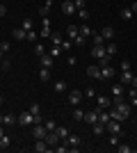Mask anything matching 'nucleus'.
<instances>
[{"instance_id":"1","label":"nucleus","mask_w":137,"mask_h":153,"mask_svg":"<svg viewBox=\"0 0 137 153\" xmlns=\"http://www.w3.org/2000/svg\"><path fill=\"white\" fill-rule=\"evenodd\" d=\"M110 117L114 119V121H121V123H124L126 119L130 117V105H128V103H121V105H117V108L110 112Z\"/></svg>"},{"instance_id":"2","label":"nucleus","mask_w":137,"mask_h":153,"mask_svg":"<svg viewBox=\"0 0 137 153\" xmlns=\"http://www.w3.org/2000/svg\"><path fill=\"white\" fill-rule=\"evenodd\" d=\"M105 130L110 135H121L124 137V126H121V121H114V119H110V121L105 123Z\"/></svg>"},{"instance_id":"3","label":"nucleus","mask_w":137,"mask_h":153,"mask_svg":"<svg viewBox=\"0 0 137 153\" xmlns=\"http://www.w3.org/2000/svg\"><path fill=\"white\" fill-rule=\"evenodd\" d=\"M101 110H103V108H94V110H89V112H85V119H82V121L91 128L94 123L98 121V112H101Z\"/></svg>"},{"instance_id":"4","label":"nucleus","mask_w":137,"mask_h":153,"mask_svg":"<svg viewBox=\"0 0 137 153\" xmlns=\"http://www.w3.org/2000/svg\"><path fill=\"white\" fill-rule=\"evenodd\" d=\"M16 119H19L21 126H34V114L30 112V110H27V112H21Z\"/></svg>"},{"instance_id":"5","label":"nucleus","mask_w":137,"mask_h":153,"mask_svg":"<svg viewBox=\"0 0 137 153\" xmlns=\"http://www.w3.org/2000/svg\"><path fill=\"white\" fill-rule=\"evenodd\" d=\"M44 140H46V144H48L50 149H53V146H57L59 142H62V140H59V135H57V130H48Z\"/></svg>"},{"instance_id":"6","label":"nucleus","mask_w":137,"mask_h":153,"mask_svg":"<svg viewBox=\"0 0 137 153\" xmlns=\"http://www.w3.org/2000/svg\"><path fill=\"white\" fill-rule=\"evenodd\" d=\"M82 96H85V91H80V89H71V91H69V103H71L73 108H76V105H80Z\"/></svg>"},{"instance_id":"7","label":"nucleus","mask_w":137,"mask_h":153,"mask_svg":"<svg viewBox=\"0 0 137 153\" xmlns=\"http://www.w3.org/2000/svg\"><path fill=\"white\" fill-rule=\"evenodd\" d=\"M46 133H48V130H46L44 123H34V126H32V137H34V140H44Z\"/></svg>"},{"instance_id":"8","label":"nucleus","mask_w":137,"mask_h":153,"mask_svg":"<svg viewBox=\"0 0 137 153\" xmlns=\"http://www.w3.org/2000/svg\"><path fill=\"white\" fill-rule=\"evenodd\" d=\"M114 73H117V71L112 69L110 64H103V66H101V80H112Z\"/></svg>"},{"instance_id":"9","label":"nucleus","mask_w":137,"mask_h":153,"mask_svg":"<svg viewBox=\"0 0 137 153\" xmlns=\"http://www.w3.org/2000/svg\"><path fill=\"white\" fill-rule=\"evenodd\" d=\"M34 151L37 153H48V151H53L50 146H48V144H46V140H34Z\"/></svg>"},{"instance_id":"10","label":"nucleus","mask_w":137,"mask_h":153,"mask_svg":"<svg viewBox=\"0 0 137 153\" xmlns=\"http://www.w3.org/2000/svg\"><path fill=\"white\" fill-rule=\"evenodd\" d=\"M96 105L107 110V108H112V98H107L105 94H101V96H96Z\"/></svg>"},{"instance_id":"11","label":"nucleus","mask_w":137,"mask_h":153,"mask_svg":"<svg viewBox=\"0 0 137 153\" xmlns=\"http://www.w3.org/2000/svg\"><path fill=\"white\" fill-rule=\"evenodd\" d=\"M62 12L71 16V14H76L78 9H76V5H73V0H64V2H62Z\"/></svg>"},{"instance_id":"12","label":"nucleus","mask_w":137,"mask_h":153,"mask_svg":"<svg viewBox=\"0 0 137 153\" xmlns=\"http://www.w3.org/2000/svg\"><path fill=\"white\" fill-rule=\"evenodd\" d=\"M101 37H103L105 41H112V39H114V27H112V25H105L103 30H101Z\"/></svg>"},{"instance_id":"13","label":"nucleus","mask_w":137,"mask_h":153,"mask_svg":"<svg viewBox=\"0 0 137 153\" xmlns=\"http://www.w3.org/2000/svg\"><path fill=\"white\" fill-rule=\"evenodd\" d=\"M87 76H89V78H96V80H101V66H96V64L87 66Z\"/></svg>"},{"instance_id":"14","label":"nucleus","mask_w":137,"mask_h":153,"mask_svg":"<svg viewBox=\"0 0 137 153\" xmlns=\"http://www.w3.org/2000/svg\"><path fill=\"white\" fill-rule=\"evenodd\" d=\"M41 66H46V69H53V64H55V57L53 55H41Z\"/></svg>"},{"instance_id":"15","label":"nucleus","mask_w":137,"mask_h":153,"mask_svg":"<svg viewBox=\"0 0 137 153\" xmlns=\"http://www.w3.org/2000/svg\"><path fill=\"white\" fill-rule=\"evenodd\" d=\"M64 142H69V146H80V144H82V140H80L78 135H71V133H69V137H66Z\"/></svg>"},{"instance_id":"16","label":"nucleus","mask_w":137,"mask_h":153,"mask_svg":"<svg viewBox=\"0 0 137 153\" xmlns=\"http://www.w3.org/2000/svg\"><path fill=\"white\" fill-rule=\"evenodd\" d=\"M12 37H14V39H16V41H23V39H25V37H27V32H25V30H23V27H16V30H14V32H12Z\"/></svg>"},{"instance_id":"17","label":"nucleus","mask_w":137,"mask_h":153,"mask_svg":"<svg viewBox=\"0 0 137 153\" xmlns=\"http://www.w3.org/2000/svg\"><path fill=\"white\" fill-rule=\"evenodd\" d=\"M39 80H41V82H48V80H50V69L41 66V69H39Z\"/></svg>"},{"instance_id":"18","label":"nucleus","mask_w":137,"mask_h":153,"mask_svg":"<svg viewBox=\"0 0 137 153\" xmlns=\"http://www.w3.org/2000/svg\"><path fill=\"white\" fill-rule=\"evenodd\" d=\"M130 82H133V69L121 73V85H130Z\"/></svg>"},{"instance_id":"19","label":"nucleus","mask_w":137,"mask_h":153,"mask_svg":"<svg viewBox=\"0 0 137 153\" xmlns=\"http://www.w3.org/2000/svg\"><path fill=\"white\" fill-rule=\"evenodd\" d=\"M91 133H94V135H103V133H105V123L96 121L94 126H91Z\"/></svg>"},{"instance_id":"20","label":"nucleus","mask_w":137,"mask_h":153,"mask_svg":"<svg viewBox=\"0 0 137 153\" xmlns=\"http://www.w3.org/2000/svg\"><path fill=\"white\" fill-rule=\"evenodd\" d=\"M9 48H12V44H9V41H0V57H5L7 53H9Z\"/></svg>"},{"instance_id":"21","label":"nucleus","mask_w":137,"mask_h":153,"mask_svg":"<svg viewBox=\"0 0 137 153\" xmlns=\"http://www.w3.org/2000/svg\"><path fill=\"white\" fill-rule=\"evenodd\" d=\"M91 39H94V46H105V39L101 37V32H91Z\"/></svg>"},{"instance_id":"22","label":"nucleus","mask_w":137,"mask_h":153,"mask_svg":"<svg viewBox=\"0 0 137 153\" xmlns=\"http://www.w3.org/2000/svg\"><path fill=\"white\" fill-rule=\"evenodd\" d=\"M53 91H57V94H62V91H66V82H64V80H57V82L53 85Z\"/></svg>"},{"instance_id":"23","label":"nucleus","mask_w":137,"mask_h":153,"mask_svg":"<svg viewBox=\"0 0 137 153\" xmlns=\"http://www.w3.org/2000/svg\"><path fill=\"white\" fill-rule=\"evenodd\" d=\"M133 16H135V14H133L130 7H124V9H121V19H124V21H130Z\"/></svg>"},{"instance_id":"24","label":"nucleus","mask_w":137,"mask_h":153,"mask_svg":"<svg viewBox=\"0 0 137 153\" xmlns=\"http://www.w3.org/2000/svg\"><path fill=\"white\" fill-rule=\"evenodd\" d=\"M112 96H121V94H124V85H121V82H117V85H112Z\"/></svg>"},{"instance_id":"25","label":"nucleus","mask_w":137,"mask_h":153,"mask_svg":"<svg viewBox=\"0 0 137 153\" xmlns=\"http://www.w3.org/2000/svg\"><path fill=\"white\" fill-rule=\"evenodd\" d=\"M82 119H85V112L76 105V110H73V121H82Z\"/></svg>"},{"instance_id":"26","label":"nucleus","mask_w":137,"mask_h":153,"mask_svg":"<svg viewBox=\"0 0 137 153\" xmlns=\"http://www.w3.org/2000/svg\"><path fill=\"white\" fill-rule=\"evenodd\" d=\"M110 119H112V117H110V112H103V110L98 112V121H101V123H107Z\"/></svg>"},{"instance_id":"27","label":"nucleus","mask_w":137,"mask_h":153,"mask_svg":"<svg viewBox=\"0 0 137 153\" xmlns=\"http://www.w3.org/2000/svg\"><path fill=\"white\" fill-rule=\"evenodd\" d=\"M37 39H39V34H37L34 30H30V32H27V37H25V41H30V44H37Z\"/></svg>"},{"instance_id":"28","label":"nucleus","mask_w":137,"mask_h":153,"mask_svg":"<svg viewBox=\"0 0 137 153\" xmlns=\"http://www.w3.org/2000/svg\"><path fill=\"white\" fill-rule=\"evenodd\" d=\"M105 51H107V55L112 57V55H117V51H119V48H117V44H112V41H110V44L105 46Z\"/></svg>"},{"instance_id":"29","label":"nucleus","mask_w":137,"mask_h":153,"mask_svg":"<svg viewBox=\"0 0 137 153\" xmlns=\"http://www.w3.org/2000/svg\"><path fill=\"white\" fill-rule=\"evenodd\" d=\"M57 135H59V140H66V137H69V128L57 126Z\"/></svg>"},{"instance_id":"30","label":"nucleus","mask_w":137,"mask_h":153,"mask_svg":"<svg viewBox=\"0 0 137 153\" xmlns=\"http://www.w3.org/2000/svg\"><path fill=\"white\" fill-rule=\"evenodd\" d=\"M14 121H19V119H14V114H5L2 117V123H5V126H14Z\"/></svg>"},{"instance_id":"31","label":"nucleus","mask_w":137,"mask_h":153,"mask_svg":"<svg viewBox=\"0 0 137 153\" xmlns=\"http://www.w3.org/2000/svg\"><path fill=\"white\" fill-rule=\"evenodd\" d=\"M78 30H80V37H91V32H94L91 27H87V25H80Z\"/></svg>"},{"instance_id":"32","label":"nucleus","mask_w":137,"mask_h":153,"mask_svg":"<svg viewBox=\"0 0 137 153\" xmlns=\"http://www.w3.org/2000/svg\"><path fill=\"white\" fill-rule=\"evenodd\" d=\"M66 32H69V39H76V37L80 34V30H78L76 25H69V30H66Z\"/></svg>"},{"instance_id":"33","label":"nucleus","mask_w":137,"mask_h":153,"mask_svg":"<svg viewBox=\"0 0 137 153\" xmlns=\"http://www.w3.org/2000/svg\"><path fill=\"white\" fill-rule=\"evenodd\" d=\"M46 130H57V121H53V119H48V121H44Z\"/></svg>"},{"instance_id":"34","label":"nucleus","mask_w":137,"mask_h":153,"mask_svg":"<svg viewBox=\"0 0 137 153\" xmlns=\"http://www.w3.org/2000/svg\"><path fill=\"white\" fill-rule=\"evenodd\" d=\"M121 103H126L124 94H121V96H112V108H117V105H121Z\"/></svg>"},{"instance_id":"35","label":"nucleus","mask_w":137,"mask_h":153,"mask_svg":"<svg viewBox=\"0 0 137 153\" xmlns=\"http://www.w3.org/2000/svg\"><path fill=\"white\" fill-rule=\"evenodd\" d=\"M117 151H119V153H133L135 149H133V146H128V144H121V146H117Z\"/></svg>"},{"instance_id":"36","label":"nucleus","mask_w":137,"mask_h":153,"mask_svg":"<svg viewBox=\"0 0 137 153\" xmlns=\"http://www.w3.org/2000/svg\"><path fill=\"white\" fill-rule=\"evenodd\" d=\"M50 39H53V44H55V46H62V41H64V39H62V34H57V32H55V34H50Z\"/></svg>"},{"instance_id":"37","label":"nucleus","mask_w":137,"mask_h":153,"mask_svg":"<svg viewBox=\"0 0 137 153\" xmlns=\"http://www.w3.org/2000/svg\"><path fill=\"white\" fill-rule=\"evenodd\" d=\"M107 142H110V146H117L119 142H121V135H110V140H107Z\"/></svg>"},{"instance_id":"38","label":"nucleus","mask_w":137,"mask_h":153,"mask_svg":"<svg viewBox=\"0 0 137 153\" xmlns=\"http://www.w3.org/2000/svg\"><path fill=\"white\" fill-rule=\"evenodd\" d=\"M0 69H2V71H9V69H12V62H9V59H2V62H0Z\"/></svg>"},{"instance_id":"39","label":"nucleus","mask_w":137,"mask_h":153,"mask_svg":"<svg viewBox=\"0 0 137 153\" xmlns=\"http://www.w3.org/2000/svg\"><path fill=\"white\" fill-rule=\"evenodd\" d=\"M71 46H73V39H66V41H62V46H59V48H62V51H69Z\"/></svg>"},{"instance_id":"40","label":"nucleus","mask_w":137,"mask_h":153,"mask_svg":"<svg viewBox=\"0 0 137 153\" xmlns=\"http://www.w3.org/2000/svg\"><path fill=\"white\" fill-rule=\"evenodd\" d=\"M48 12H50V7H46V5L39 7V16H44V19H46V16H48Z\"/></svg>"},{"instance_id":"41","label":"nucleus","mask_w":137,"mask_h":153,"mask_svg":"<svg viewBox=\"0 0 137 153\" xmlns=\"http://www.w3.org/2000/svg\"><path fill=\"white\" fill-rule=\"evenodd\" d=\"M34 53H37V55L41 57V55H46V48H44L41 44H37V46H34Z\"/></svg>"},{"instance_id":"42","label":"nucleus","mask_w":137,"mask_h":153,"mask_svg":"<svg viewBox=\"0 0 137 153\" xmlns=\"http://www.w3.org/2000/svg\"><path fill=\"white\" fill-rule=\"evenodd\" d=\"M78 16H80V19H89V12H87L85 7H80V9H78Z\"/></svg>"},{"instance_id":"43","label":"nucleus","mask_w":137,"mask_h":153,"mask_svg":"<svg viewBox=\"0 0 137 153\" xmlns=\"http://www.w3.org/2000/svg\"><path fill=\"white\" fill-rule=\"evenodd\" d=\"M30 112H32V114H39V112H41L39 103H32V105H30Z\"/></svg>"},{"instance_id":"44","label":"nucleus","mask_w":137,"mask_h":153,"mask_svg":"<svg viewBox=\"0 0 137 153\" xmlns=\"http://www.w3.org/2000/svg\"><path fill=\"white\" fill-rule=\"evenodd\" d=\"M9 144H12V140H9V137H7V135H5V137L0 140V146H2V149H7V146H9Z\"/></svg>"},{"instance_id":"45","label":"nucleus","mask_w":137,"mask_h":153,"mask_svg":"<svg viewBox=\"0 0 137 153\" xmlns=\"http://www.w3.org/2000/svg\"><path fill=\"white\" fill-rule=\"evenodd\" d=\"M23 30H25V32H30V30H34V27H32V21H23Z\"/></svg>"},{"instance_id":"46","label":"nucleus","mask_w":137,"mask_h":153,"mask_svg":"<svg viewBox=\"0 0 137 153\" xmlns=\"http://www.w3.org/2000/svg\"><path fill=\"white\" fill-rule=\"evenodd\" d=\"M133 66H130V62H128V59H124V62H121V71H130Z\"/></svg>"},{"instance_id":"47","label":"nucleus","mask_w":137,"mask_h":153,"mask_svg":"<svg viewBox=\"0 0 137 153\" xmlns=\"http://www.w3.org/2000/svg\"><path fill=\"white\" fill-rule=\"evenodd\" d=\"M73 44H76V46H82V44H85V37H80V34H78V37L73 39Z\"/></svg>"},{"instance_id":"48","label":"nucleus","mask_w":137,"mask_h":153,"mask_svg":"<svg viewBox=\"0 0 137 153\" xmlns=\"http://www.w3.org/2000/svg\"><path fill=\"white\" fill-rule=\"evenodd\" d=\"M85 94H87V98H94V96H96V89H91V87H87V91H85Z\"/></svg>"},{"instance_id":"49","label":"nucleus","mask_w":137,"mask_h":153,"mask_svg":"<svg viewBox=\"0 0 137 153\" xmlns=\"http://www.w3.org/2000/svg\"><path fill=\"white\" fill-rule=\"evenodd\" d=\"M73 5H76V9H80V7H85V0H73Z\"/></svg>"},{"instance_id":"50","label":"nucleus","mask_w":137,"mask_h":153,"mask_svg":"<svg viewBox=\"0 0 137 153\" xmlns=\"http://www.w3.org/2000/svg\"><path fill=\"white\" fill-rule=\"evenodd\" d=\"M59 51H62V48H59V46H55V48H50V55L55 57V55H59Z\"/></svg>"},{"instance_id":"51","label":"nucleus","mask_w":137,"mask_h":153,"mask_svg":"<svg viewBox=\"0 0 137 153\" xmlns=\"http://www.w3.org/2000/svg\"><path fill=\"white\" fill-rule=\"evenodd\" d=\"M5 14H7V7H5V5H0V16H5Z\"/></svg>"},{"instance_id":"52","label":"nucleus","mask_w":137,"mask_h":153,"mask_svg":"<svg viewBox=\"0 0 137 153\" xmlns=\"http://www.w3.org/2000/svg\"><path fill=\"white\" fill-rule=\"evenodd\" d=\"M130 9H133V14H137V2H133V5H130Z\"/></svg>"},{"instance_id":"53","label":"nucleus","mask_w":137,"mask_h":153,"mask_svg":"<svg viewBox=\"0 0 137 153\" xmlns=\"http://www.w3.org/2000/svg\"><path fill=\"white\" fill-rule=\"evenodd\" d=\"M130 85H133V87H137V76H133V82Z\"/></svg>"},{"instance_id":"54","label":"nucleus","mask_w":137,"mask_h":153,"mask_svg":"<svg viewBox=\"0 0 137 153\" xmlns=\"http://www.w3.org/2000/svg\"><path fill=\"white\" fill-rule=\"evenodd\" d=\"M2 137H5V130H2V128H0V140H2Z\"/></svg>"},{"instance_id":"55","label":"nucleus","mask_w":137,"mask_h":153,"mask_svg":"<svg viewBox=\"0 0 137 153\" xmlns=\"http://www.w3.org/2000/svg\"><path fill=\"white\" fill-rule=\"evenodd\" d=\"M2 117H5V114H0V123H2Z\"/></svg>"},{"instance_id":"56","label":"nucleus","mask_w":137,"mask_h":153,"mask_svg":"<svg viewBox=\"0 0 137 153\" xmlns=\"http://www.w3.org/2000/svg\"><path fill=\"white\" fill-rule=\"evenodd\" d=\"M0 105H2V96H0Z\"/></svg>"},{"instance_id":"57","label":"nucleus","mask_w":137,"mask_h":153,"mask_svg":"<svg viewBox=\"0 0 137 153\" xmlns=\"http://www.w3.org/2000/svg\"><path fill=\"white\" fill-rule=\"evenodd\" d=\"M0 151H2V146H0Z\"/></svg>"},{"instance_id":"58","label":"nucleus","mask_w":137,"mask_h":153,"mask_svg":"<svg viewBox=\"0 0 137 153\" xmlns=\"http://www.w3.org/2000/svg\"><path fill=\"white\" fill-rule=\"evenodd\" d=\"M135 130H137V126H135Z\"/></svg>"}]
</instances>
